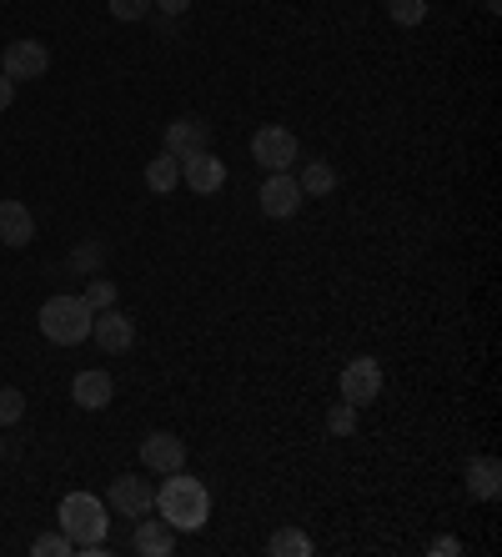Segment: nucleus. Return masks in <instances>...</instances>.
<instances>
[{
	"label": "nucleus",
	"mask_w": 502,
	"mask_h": 557,
	"mask_svg": "<svg viewBox=\"0 0 502 557\" xmlns=\"http://www.w3.org/2000/svg\"><path fill=\"white\" fill-rule=\"evenodd\" d=\"M156 518L167 522L171 532H201L211 522V493L207 482H196L186 467H176V472H167V482L156 487Z\"/></svg>",
	"instance_id": "nucleus-1"
},
{
	"label": "nucleus",
	"mask_w": 502,
	"mask_h": 557,
	"mask_svg": "<svg viewBox=\"0 0 502 557\" xmlns=\"http://www.w3.org/2000/svg\"><path fill=\"white\" fill-rule=\"evenodd\" d=\"M90 317H96V311L86 307V297L61 292V297H51L40 307L36 326H40V337L56 342V347H81V342H90Z\"/></svg>",
	"instance_id": "nucleus-2"
},
{
	"label": "nucleus",
	"mask_w": 502,
	"mask_h": 557,
	"mask_svg": "<svg viewBox=\"0 0 502 557\" xmlns=\"http://www.w3.org/2000/svg\"><path fill=\"white\" fill-rule=\"evenodd\" d=\"M56 522H61V532L76 547L101 543L106 532H111V512H106V503L96 493H65L61 507H56Z\"/></svg>",
	"instance_id": "nucleus-3"
},
{
	"label": "nucleus",
	"mask_w": 502,
	"mask_h": 557,
	"mask_svg": "<svg viewBox=\"0 0 502 557\" xmlns=\"http://www.w3.org/2000/svg\"><path fill=\"white\" fill-rule=\"evenodd\" d=\"M257 207H261L267 221L296 216V207H302V186H296L292 171H267V182H261V191H257Z\"/></svg>",
	"instance_id": "nucleus-4"
},
{
	"label": "nucleus",
	"mask_w": 502,
	"mask_h": 557,
	"mask_svg": "<svg viewBox=\"0 0 502 557\" xmlns=\"http://www.w3.org/2000/svg\"><path fill=\"white\" fill-rule=\"evenodd\" d=\"M46 71H51L46 40H11L5 55H0V76H11V81H40Z\"/></svg>",
	"instance_id": "nucleus-5"
},
{
	"label": "nucleus",
	"mask_w": 502,
	"mask_h": 557,
	"mask_svg": "<svg viewBox=\"0 0 502 557\" xmlns=\"http://www.w3.org/2000/svg\"><path fill=\"white\" fill-rule=\"evenodd\" d=\"M156 507V487L151 478H142V472H121V478H111V512H121V518H146Z\"/></svg>",
	"instance_id": "nucleus-6"
},
{
	"label": "nucleus",
	"mask_w": 502,
	"mask_h": 557,
	"mask_svg": "<svg viewBox=\"0 0 502 557\" xmlns=\"http://www.w3.org/2000/svg\"><path fill=\"white\" fill-rule=\"evenodd\" d=\"M342 397H347L352 407H367L382 397V362L377 357H352L347 367H342Z\"/></svg>",
	"instance_id": "nucleus-7"
},
{
	"label": "nucleus",
	"mask_w": 502,
	"mask_h": 557,
	"mask_svg": "<svg viewBox=\"0 0 502 557\" xmlns=\"http://www.w3.org/2000/svg\"><path fill=\"white\" fill-rule=\"evenodd\" d=\"M252 161H257L261 171H292L296 136L286 126H261L257 136H252Z\"/></svg>",
	"instance_id": "nucleus-8"
},
{
	"label": "nucleus",
	"mask_w": 502,
	"mask_h": 557,
	"mask_svg": "<svg viewBox=\"0 0 502 557\" xmlns=\"http://www.w3.org/2000/svg\"><path fill=\"white\" fill-rule=\"evenodd\" d=\"M90 342L111 357V351H131L136 347V322H131L121 307H106L90 317Z\"/></svg>",
	"instance_id": "nucleus-9"
},
{
	"label": "nucleus",
	"mask_w": 502,
	"mask_h": 557,
	"mask_svg": "<svg viewBox=\"0 0 502 557\" xmlns=\"http://www.w3.org/2000/svg\"><path fill=\"white\" fill-rule=\"evenodd\" d=\"M181 186H192L196 196L221 191V186H226V161H217V156H211V146H207V151L181 156Z\"/></svg>",
	"instance_id": "nucleus-10"
},
{
	"label": "nucleus",
	"mask_w": 502,
	"mask_h": 557,
	"mask_svg": "<svg viewBox=\"0 0 502 557\" xmlns=\"http://www.w3.org/2000/svg\"><path fill=\"white\" fill-rule=\"evenodd\" d=\"M111 397H117V382H111V372H101V367H86V372L71 376V403H76L81 412H101V407H111Z\"/></svg>",
	"instance_id": "nucleus-11"
},
{
	"label": "nucleus",
	"mask_w": 502,
	"mask_h": 557,
	"mask_svg": "<svg viewBox=\"0 0 502 557\" xmlns=\"http://www.w3.org/2000/svg\"><path fill=\"white\" fill-rule=\"evenodd\" d=\"M211 146V126L201 116H176L167 121V136H161V151L171 156H192V151H207Z\"/></svg>",
	"instance_id": "nucleus-12"
},
{
	"label": "nucleus",
	"mask_w": 502,
	"mask_h": 557,
	"mask_svg": "<svg viewBox=\"0 0 502 557\" xmlns=\"http://www.w3.org/2000/svg\"><path fill=\"white\" fill-rule=\"evenodd\" d=\"M142 462L151 467V472H176V467H186V442L176 437V432H146L142 442Z\"/></svg>",
	"instance_id": "nucleus-13"
},
{
	"label": "nucleus",
	"mask_w": 502,
	"mask_h": 557,
	"mask_svg": "<svg viewBox=\"0 0 502 557\" xmlns=\"http://www.w3.org/2000/svg\"><path fill=\"white\" fill-rule=\"evenodd\" d=\"M0 242L5 247H30L36 242V216L26 201H0Z\"/></svg>",
	"instance_id": "nucleus-14"
},
{
	"label": "nucleus",
	"mask_w": 502,
	"mask_h": 557,
	"mask_svg": "<svg viewBox=\"0 0 502 557\" xmlns=\"http://www.w3.org/2000/svg\"><path fill=\"white\" fill-rule=\"evenodd\" d=\"M131 547H136L142 557H171L176 553V532H171L161 518L146 512V518H136V537H131Z\"/></svg>",
	"instance_id": "nucleus-15"
},
{
	"label": "nucleus",
	"mask_w": 502,
	"mask_h": 557,
	"mask_svg": "<svg viewBox=\"0 0 502 557\" xmlns=\"http://www.w3.org/2000/svg\"><path fill=\"white\" fill-rule=\"evenodd\" d=\"M463 478H467V493L482 497V503H492V497L502 493V462L498 457H473Z\"/></svg>",
	"instance_id": "nucleus-16"
},
{
	"label": "nucleus",
	"mask_w": 502,
	"mask_h": 557,
	"mask_svg": "<svg viewBox=\"0 0 502 557\" xmlns=\"http://www.w3.org/2000/svg\"><path fill=\"white\" fill-rule=\"evenodd\" d=\"M146 186H151L156 196L176 191V186H181V156H171V151L151 156V161H146Z\"/></svg>",
	"instance_id": "nucleus-17"
},
{
	"label": "nucleus",
	"mask_w": 502,
	"mask_h": 557,
	"mask_svg": "<svg viewBox=\"0 0 502 557\" xmlns=\"http://www.w3.org/2000/svg\"><path fill=\"white\" fill-rule=\"evenodd\" d=\"M296 186H302V196H332L336 191V166L332 161H307L302 176H296Z\"/></svg>",
	"instance_id": "nucleus-18"
},
{
	"label": "nucleus",
	"mask_w": 502,
	"mask_h": 557,
	"mask_svg": "<svg viewBox=\"0 0 502 557\" xmlns=\"http://www.w3.org/2000/svg\"><path fill=\"white\" fill-rule=\"evenodd\" d=\"M267 553L271 557H311V537L302 528H277L267 537Z\"/></svg>",
	"instance_id": "nucleus-19"
},
{
	"label": "nucleus",
	"mask_w": 502,
	"mask_h": 557,
	"mask_svg": "<svg viewBox=\"0 0 502 557\" xmlns=\"http://www.w3.org/2000/svg\"><path fill=\"white\" fill-rule=\"evenodd\" d=\"M387 15H392V26H423L427 15H432V0H387Z\"/></svg>",
	"instance_id": "nucleus-20"
},
{
	"label": "nucleus",
	"mask_w": 502,
	"mask_h": 557,
	"mask_svg": "<svg viewBox=\"0 0 502 557\" xmlns=\"http://www.w3.org/2000/svg\"><path fill=\"white\" fill-rule=\"evenodd\" d=\"M357 422H362V407H352L347 397L327 407V432H332V437H352V432H357Z\"/></svg>",
	"instance_id": "nucleus-21"
},
{
	"label": "nucleus",
	"mask_w": 502,
	"mask_h": 557,
	"mask_svg": "<svg viewBox=\"0 0 502 557\" xmlns=\"http://www.w3.org/2000/svg\"><path fill=\"white\" fill-rule=\"evenodd\" d=\"M101 257H106V242H96V236H90L86 247H76V251H71V272L101 276Z\"/></svg>",
	"instance_id": "nucleus-22"
},
{
	"label": "nucleus",
	"mask_w": 502,
	"mask_h": 557,
	"mask_svg": "<svg viewBox=\"0 0 502 557\" xmlns=\"http://www.w3.org/2000/svg\"><path fill=\"white\" fill-rule=\"evenodd\" d=\"M36 557H76V543L65 537V532H40L36 543H30Z\"/></svg>",
	"instance_id": "nucleus-23"
},
{
	"label": "nucleus",
	"mask_w": 502,
	"mask_h": 557,
	"mask_svg": "<svg viewBox=\"0 0 502 557\" xmlns=\"http://www.w3.org/2000/svg\"><path fill=\"white\" fill-rule=\"evenodd\" d=\"M81 297H86V307H90V311L117 307V282H106V276H90V282H86V292H81Z\"/></svg>",
	"instance_id": "nucleus-24"
},
{
	"label": "nucleus",
	"mask_w": 502,
	"mask_h": 557,
	"mask_svg": "<svg viewBox=\"0 0 502 557\" xmlns=\"http://www.w3.org/2000/svg\"><path fill=\"white\" fill-rule=\"evenodd\" d=\"M26 417V392L21 387H0V428H15Z\"/></svg>",
	"instance_id": "nucleus-25"
},
{
	"label": "nucleus",
	"mask_w": 502,
	"mask_h": 557,
	"mask_svg": "<svg viewBox=\"0 0 502 557\" xmlns=\"http://www.w3.org/2000/svg\"><path fill=\"white\" fill-rule=\"evenodd\" d=\"M106 5H111V21H126V26L131 21H146L156 11L151 0H106Z\"/></svg>",
	"instance_id": "nucleus-26"
},
{
	"label": "nucleus",
	"mask_w": 502,
	"mask_h": 557,
	"mask_svg": "<svg viewBox=\"0 0 502 557\" xmlns=\"http://www.w3.org/2000/svg\"><path fill=\"white\" fill-rule=\"evenodd\" d=\"M427 553H432V557H457V553H463V543H457V537H432V547H427Z\"/></svg>",
	"instance_id": "nucleus-27"
},
{
	"label": "nucleus",
	"mask_w": 502,
	"mask_h": 557,
	"mask_svg": "<svg viewBox=\"0 0 502 557\" xmlns=\"http://www.w3.org/2000/svg\"><path fill=\"white\" fill-rule=\"evenodd\" d=\"M151 5H156L161 15H186V11L196 5V0H151Z\"/></svg>",
	"instance_id": "nucleus-28"
},
{
	"label": "nucleus",
	"mask_w": 502,
	"mask_h": 557,
	"mask_svg": "<svg viewBox=\"0 0 502 557\" xmlns=\"http://www.w3.org/2000/svg\"><path fill=\"white\" fill-rule=\"evenodd\" d=\"M11 101H15V81L0 76V111H11Z\"/></svg>",
	"instance_id": "nucleus-29"
},
{
	"label": "nucleus",
	"mask_w": 502,
	"mask_h": 557,
	"mask_svg": "<svg viewBox=\"0 0 502 557\" xmlns=\"http://www.w3.org/2000/svg\"><path fill=\"white\" fill-rule=\"evenodd\" d=\"M482 5H488V11H492V15H498V11H502V0H482Z\"/></svg>",
	"instance_id": "nucleus-30"
},
{
	"label": "nucleus",
	"mask_w": 502,
	"mask_h": 557,
	"mask_svg": "<svg viewBox=\"0 0 502 557\" xmlns=\"http://www.w3.org/2000/svg\"><path fill=\"white\" fill-rule=\"evenodd\" d=\"M0 457H5V437H0Z\"/></svg>",
	"instance_id": "nucleus-31"
}]
</instances>
